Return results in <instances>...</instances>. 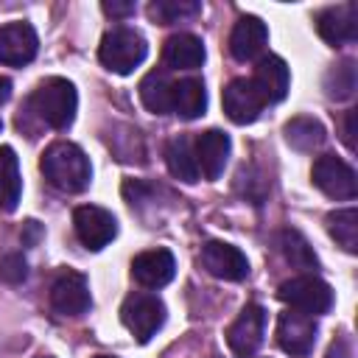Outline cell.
<instances>
[{
  "label": "cell",
  "mask_w": 358,
  "mask_h": 358,
  "mask_svg": "<svg viewBox=\"0 0 358 358\" xmlns=\"http://www.w3.org/2000/svg\"><path fill=\"white\" fill-rule=\"evenodd\" d=\"M201 263L204 268L218 277V280H229V282H238L249 274V260L246 255L232 246V243H224V241H207L201 246Z\"/></svg>",
  "instance_id": "8fae6325"
},
{
  "label": "cell",
  "mask_w": 358,
  "mask_h": 358,
  "mask_svg": "<svg viewBox=\"0 0 358 358\" xmlns=\"http://www.w3.org/2000/svg\"><path fill=\"white\" fill-rule=\"evenodd\" d=\"M0 129H3V123H0Z\"/></svg>",
  "instance_id": "74e56055"
},
{
  "label": "cell",
  "mask_w": 358,
  "mask_h": 358,
  "mask_svg": "<svg viewBox=\"0 0 358 358\" xmlns=\"http://www.w3.org/2000/svg\"><path fill=\"white\" fill-rule=\"evenodd\" d=\"M73 227H76L78 241H81L87 249H92V252L103 249V246L112 243V238L117 235V221H115V215H112L109 210H103V207H95V204L78 207V210L73 213Z\"/></svg>",
  "instance_id": "30bf717a"
},
{
  "label": "cell",
  "mask_w": 358,
  "mask_h": 358,
  "mask_svg": "<svg viewBox=\"0 0 358 358\" xmlns=\"http://www.w3.org/2000/svg\"><path fill=\"white\" fill-rule=\"evenodd\" d=\"M316 31L327 45H347L358 36V6L355 3H338L327 6L316 17Z\"/></svg>",
  "instance_id": "7c38bea8"
},
{
  "label": "cell",
  "mask_w": 358,
  "mask_h": 358,
  "mask_svg": "<svg viewBox=\"0 0 358 358\" xmlns=\"http://www.w3.org/2000/svg\"><path fill=\"white\" fill-rule=\"evenodd\" d=\"M229 134H224L221 129H207L199 134L193 151H196V162H199V173H204L207 179H218L227 168L229 159Z\"/></svg>",
  "instance_id": "e0dca14e"
},
{
  "label": "cell",
  "mask_w": 358,
  "mask_h": 358,
  "mask_svg": "<svg viewBox=\"0 0 358 358\" xmlns=\"http://www.w3.org/2000/svg\"><path fill=\"white\" fill-rule=\"evenodd\" d=\"M11 98V78L0 76V103H6Z\"/></svg>",
  "instance_id": "836d02e7"
},
{
  "label": "cell",
  "mask_w": 358,
  "mask_h": 358,
  "mask_svg": "<svg viewBox=\"0 0 358 358\" xmlns=\"http://www.w3.org/2000/svg\"><path fill=\"white\" fill-rule=\"evenodd\" d=\"M201 11V3L199 0H154L148 6V17L159 25H173L179 20H187V17H196Z\"/></svg>",
  "instance_id": "83f0119b"
},
{
  "label": "cell",
  "mask_w": 358,
  "mask_h": 358,
  "mask_svg": "<svg viewBox=\"0 0 358 358\" xmlns=\"http://www.w3.org/2000/svg\"><path fill=\"white\" fill-rule=\"evenodd\" d=\"M120 322L126 324V330L140 341H151V336H157V330L165 322V305L157 294H145V291H134L123 299L120 305Z\"/></svg>",
  "instance_id": "5b68a950"
},
{
  "label": "cell",
  "mask_w": 358,
  "mask_h": 358,
  "mask_svg": "<svg viewBox=\"0 0 358 358\" xmlns=\"http://www.w3.org/2000/svg\"><path fill=\"white\" fill-rule=\"evenodd\" d=\"M327 232L333 235V241L355 255L358 252V210L355 207H347V210H336L327 215Z\"/></svg>",
  "instance_id": "d4e9b609"
},
{
  "label": "cell",
  "mask_w": 358,
  "mask_h": 358,
  "mask_svg": "<svg viewBox=\"0 0 358 358\" xmlns=\"http://www.w3.org/2000/svg\"><path fill=\"white\" fill-rule=\"evenodd\" d=\"M22 193V179H20V159L11 145H0V210L11 213L17 210Z\"/></svg>",
  "instance_id": "7402d4cb"
},
{
  "label": "cell",
  "mask_w": 358,
  "mask_h": 358,
  "mask_svg": "<svg viewBox=\"0 0 358 358\" xmlns=\"http://www.w3.org/2000/svg\"><path fill=\"white\" fill-rule=\"evenodd\" d=\"M266 39H268V28L263 20L246 14L241 17L235 25H232V34H229V53L238 59V62H249V59H257L266 48Z\"/></svg>",
  "instance_id": "ac0fdd59"
},
{
  "label": "cell",
  "mask_w": 358,
  "mask_h": 358,
  "mask_svg": "<svg viewBox=\"0 0 358 358\" xmlns=\"http://www.w3.org/2000/svg\"><path fill=\"white\" fill-rule=\"evenodd\" d=\"M173 274H176V260L168 249H148L131 260V277L143 288H162L173 280Z\"/></svg>",
  "instance_id": "2e32d148"
},
{
  "label": "cell",
  "mask_w": 358,
  "mask_h": 358,
  "mask_svg": "<svg viewBox=\"0 0 358 358\" xmlns=\"http://www.w3.org/2000/svg\"><path fill=\"white\" fill-rule=\"evenodd\" d=\"M280 252H282V257L294 266V268H316L319 266V257H316V252L310 249V243L305 241V235L302 232H296V229H282L280 232Z\"/></svg>",
  "instance_id": "484cf974"
},
{
  "label": "cell",
  "mask_w": 358,
  "mask_h": 358,
  "mask_svg": "<svg viewBox=\"0 0 358 358\" xmlns=\"http://www.w3.org/2000/svg\"><path fill=\"white\" fill-rule=\"evenodd\" d=\"M316 319L299 310H285L277 319V344L282 352L294 355V358H305L310 355L313 344H316Z\"/></svg>",
  "instance_id": "52a82bcc"
},
{
  "label": "cell",
  "mask_w": 358,
  "mask_h": 358,
  "mask_svg": "<svg viewBox=\"0 0 358 358\" xmlns=\"http://www.w3.org/2000/svg\"><path fill=\"white\" fill-rule=\"evenodd\" d=\"M76 106H78V95L76 87L62 78V76H50L45 81H39V87L31 95V109L50 126V129H67L76 117Z\"/></svg>",
  "instance_id": "7a4b0ae2"
},
{
  "label": "cell",
  "mask_w": 358,
  "mask_h": 358,
  "mask_svg": "<svg viewBox=\"0 0 358 358\" xmlns=\"http://www.w3.org/2000/svg\"><path fill=\"white\" fill-rule=\"evenodd\" d=\"M39 168H42L45 179L64 193H81L92 179L87 154L76 143H67V140L50 143L39 159Z\"/></svg>",
  "instance_id": "6da1fadb"
},
{
  "label": "cell",
  "mask_w": 358,
  "mask_h": 358,
  "mask_svg": "<svg viewBox=\"0 0 358 358\" xmlns=\"http://www.w3.org/2000/svg\"><path fill=\"white\" fill-rule=\"evenodd\" d=\"M285 134V143L296 151H316L322 143H324V126L316 120V117H308V115H299V117H291L282 129Z\"/></svg>",
  "instance_id": "cb8c5ba5"
},
{
  "label": "cell",
  "mask_w": 358,
  "mask_h": 358,
  "mask_svg": "<svg viewBox=\"0 0 358 358\" xmlns=\"http://www.w3.org/2000/svg\"><path fill=\"white\" fill-rule=\"evenodd\" d=\"M355 120H358V112L350 109V112L344 115V134H341L350 151H355Z\"/></svg>",
  "instance_id": "4dcf8cb0"
},
{
  "label": "cell",
  "mask_w": 358,
  "mask_h": 358,
  "mask_svg": "<svg viewBox=\"0 0 358 358\" xmlns=\"http://www.w3.org/2000/svg\"><path fill=\"white\" fill-rule=\"evenodd\" d=\"M39 238H42V227L36 221H25V227H22V243L25 246H36Z\"/></svg>",
  "instance_id": "1f68e13d"
},
{
  "label": "cell",
  "mask_w": 358,
  "mask_h": 358,
  "mask_svg": "<svg viewBox=\"0 0 358 358\" xmlns=\"http://www.w3.org/2000/svg\"><path fill=\"white\" fill-rule=\"evenodd\" d=\"M252 87L257 90L263 103H280L288 95V84H291V73L288 64L280 56H263L255 67V76L249 78Z\"/></svg>",
  "instance_id": "5bb4252c"
},
{
  "label": "cell",
  "mask_w": 358,
  "mask_h": 358,
  "mask_svg": "<svg viewBox=\"0 0 358 358\" xmlns=\"http://www.w3.org/2000/svg\"><path fill=\"white\" fill-rule=\"evenodd\" d=\"M221 101H224L227 117L232 123H238V126H246V123L257 120V115L263 109V101H260V95H257V90L252 87L249 78H232L224 87Z\"/></svg>",
  "instance_id": "9a60e30c"
},
{
  "label": "cell",
  "mask_w": 358,
  "mask_h": 358,
  "mask_svg": "<svg viewBox=\"0 0 358 358\" xmlns=\"http://www.w3.org/2000/svg\"><path fill=\"white\" fill-rule=\"evenodd\" d=\"M39 358H50V355H39Z\"/></svg>",
  "instance_id": "d590c367"
},
{
  "label": "cell",
  "mask_w": 358,
  "mask_h": 358,
  "mask_svg": "<svg viewBox=\"0 0 358 358\" xmlns=\"http://www.w3.org/2000/svg\"><path fill=\"white\" fill-rule=\"evenodd\" d=\"M140 101L154 115H171L173 112V81H168L165 73H148L140 81Z\"/></svg>",
  "instance_id": "603a6c76"
},
{
  "label": "cell",
  "mask_w": 358,
  "mask_h": 358,
  "mask_svg": "<svg viewBox=\"0 0 358 358\" xmlns=\"http://www.w3.org/2000/svg\"><path fill=\"white\" fill-rule=\"evenodd\" d=\"M277 296L291 310H299L308 316H319L333 308V288L316 274H299V277L285 280L277 288Z\"/></svg>",
  "instance_id": "277c9868"
},
{
  "label": "cell",
  "mask_w": 358,
  "mask_h": 358,
  "mask_svg": "<svg viewBox=\"0 0 358 358\" xmlns=\"http://www.w3.org/2000/svg\"><path fill=\"white\" fill-rule=\"evenodd\" d=\"M263 333H266V310L252 302L227 327V344L238 358H252L263 344Z\"/></svg>",
  "instance_id": "ba28073f"
},
{
  "label": "cell",
  "mask_w": 358,
  "mask_h": 358,
  "mask_svg": "<svg viewBox=\"0 0 358 358\" xmlns=\"http://www.w3.org/2000/svg\"><path fill=\"white\" fill-rule=\"evenodd\" d=\"M162 62L173 70H196L204 64V42L196 34H173L162 45Z\"/></svg>",
  "instance_id": "d6986e66"
},
{
  "label": "cell",
  "mask_w": 358,
  "mask_h": 358,
  "mask_svg": "<svg viewBox=\"0 0 358 358\" xmlns=\"http://www.w3.org/2000/svg\"><path fill=\"white\" fill-rule=\"evenodd\" d=\"M310 179L313 185L330 196V199H355L358 193V179H355V171L333 157V154H322L316 162H313V171H310Z\"/></svg>",
  "instance_id": "8992f818"
},
{
  "label": "cell",
  "mask_w": 358,
  "mask_h": 358,
  "mask_svg": "<svg viewBox=\"0 0 358 358\" xmlns=\"http://www.w3.org/2000/svg\"><path fill=\"white\" fill-rule=\"evenodd\" d=\"M28 277V263L20 252H8L0 257V280L6 282H22Z\"/></svg>",
  "instance_id": "f1b7e54d"
},
{
  "label": "cell",
  "mask_w": 358,
  "mask_h": 358,
  "mask_svg": "<svg viewBox=\"0 0 358 358\" xmlns=\"http://www.w3.org/2000/svg\"><path fill=\"white\" fill-rule=\"evenodd\" d=\"M213 358H218V355H213Z\"/></svg>",
  "instance_id": "8d00e7d4"
},
{
  "label": "cell",
  "mask_w": 358,
  "mask_h": 358,
  "mask_svg": "<svg viewBox=\"0 0 358 358\" xmlns=\"http://www.w3.org/2000/svg\"><path fill=\"white\" fill-rule=\"evenodd\" d=\"M39 50V36L28 22H8L0 28V64L22 67Z\"/></svg>",
  "instance_id": "4fadbf2b"
},
{
  "label": "cell",
  "mask_w": 358,
  "mask_h": 358,
  "mask_svg": "<svg viewBox=\"0 0 358 358\" xmlns=\"http://www.w3.org/2000/svg\"><path fill=\"white\" fill-rule=\"evenodd\" d=\"M50 308L62 316H81L90 308V282L81 271L62 268L50 285Z\"/></svg>",
  "instance_id": "9c48e42d"
},
{
  "label": "cell",
  "mask_w": 358,
  "mask_h": 358,
  "mask_svg": "<svg viewBox=\"0 0 358 358\" xmlns=\"http://www.w3.org/2000/svg\"><path fill=\"white\" fill-rule=\"evenodd\" d=\"M165 165L171 171L173 179L179 182H196L199 179V162H196V151H193V143L190 137L185 134H176L168 140L165 145Z\"/></svg>",
  "instance_id": "ffe728a7"
},
{
  "label": "cell",
  "mask_w": 358,
  "mask_h": 358,
  "mask_svg": "<svg viewBox=\"0 0 358 358\" xmlns=\"http://www.w3.org/2000/svg\"><path fill=\"white\" fill-rule=\"evenodd\" d=\"M324 358H352L350 341H347V338H336V341L330 344V350H327V355H324Z\"/></svg>",
  "instance_id": "d6a6232c"
},
{
  "label": "cell",
  "mask_w": 358,
  "mask_h": 358,
  "mask_svg": "<svg viewBox=\"0 0 358 358\" xmlns=\"http://www.w3.org/2000/svg\"><path fill=\"white\" fill-rule=\"evenodd\" d=\"M95 358H112V355H95Z\"/></svg>",
  "instance_id": "e575fe53"
},
{
  "label": "cell",
  "mask_w": 358,
  "mask_h": 358,
  "mask_svg": "<svg viewBox=\"0 0 358 358\" xmlns=\"http://www.w3.org/2000/svg\"><path fill=\"white\" fill-rule=\"evenodd\" d=\"M207 109V90L201 84V78H179L173 81V112L185 120H196L201 117Z\"/></svg>",
  "instance_id": "44dd1931"
},
{
  "label": "cell",
  "mask_w": 358,
  "mask_h": 358,
  "mask_svg": "<svg viewBox=\"0 0 358 358\" xmlns=\"http://www.w3.org/2000/svg\"><path fill=\"white\" fill-rule=\"evenodd\" d=\"M145 53H148V45H145L143 34L134 28H126V25L106 31L101 39V48H98L101 64L117 76H129L134 67H140Z\"/></svg>",
  "instance_id": "3957f363"
},
{
  "label": "cell",
  "mask_w": 358,
  "mask_h": 358,
  "mask_svg": "<svg viewBox=\"0 0 358 358\" xmlns=\"http://www.w3.org/2000/svg\"><path fill=\"white\" fill-rule=\"evenodd\" d=\"M101 8H103V14H109V17H115V20H123V17H131L134 14V3L131 0H103L101 3Z\"/></svg>",
  "instance_id": "f546056e"
},
{
  "label": "cell",
  "mask_w": 358,
  "mask_h": 358,
  "mask_svg": "<svg viewBox=\"0 0 358 358\" xmlns=\"http://www.w3.org/2000/svg\"><path fill=\"white\" fill-rule=\"evenodd\" d=\"M355 62L352 59H344L338 64H333L324 76V90H327V98L333 101H347L352 98L355 92Z\"/></svg>",
  "instance_id": "4316f807"
}]
</instances>
